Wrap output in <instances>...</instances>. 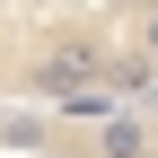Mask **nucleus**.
I'll use <instances>...</instances> for the list:
<instances>
[{
    "instance_id": "nucleus-1",
    "label": "nucleus",
    "mask_w": 158,
    "mask_h": 158,
    "mask_svg": "<svg viewBox=\"0 0 158 158\" xmlns=\"http://www.w3.org/2000/svg\"><path fill=\"white\" fill-rule=\"evenodd\" d=\"M0 114H158V0H0Z\"/></svg>"
},
{
    "instance_id": "nucleus-2",
    "label": "nucleus",
    "mask_w": 158,
    "mask_h": 158,
    "mask_svg": "<svg viewBox=\"0 0 158 158\" xmlns=\"http://www.w3.org/2000/svg\"><path fill=\"white\" fill-rule=\"evenodd\" d=\"M0 158H158V114H0Z\"/></svg>"
}]
</instances>
